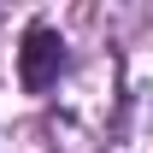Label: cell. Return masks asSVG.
<instances>
[{
	"mask_svg": "<svg viewBox=\"0 0 153 153\" xmlns=\"http://www.w3.org/2000/svg\"><path fill=\"white\" fill-rule=\"evenodd\" d=\"M59 71H65V41H59V30L30 24V30H24V47H18V82L30 94H47L59 82Z\"/></svg>",
	"mask_w": 153,
	"mask_h": 153,
	"instance_id": "1",
	"label": "cell"
}]
</instances>
